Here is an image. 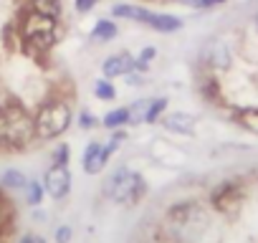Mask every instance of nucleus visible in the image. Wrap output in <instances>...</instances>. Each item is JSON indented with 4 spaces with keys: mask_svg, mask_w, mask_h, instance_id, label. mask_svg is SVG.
<instances>
[{
    "mask_svg": "<svg viewBox=\"0 0 258 243\" xmlns=\"http://www.w3.org/2000/svg\"><path fill=\"white\" fill-rule=\"evenodd\" d=\"M165 225L177 243H200L208 230V213L198 203H175L165 213Z\"/></svg>",
    "mask_w": 258,
    "mask_h": 243,
    "instance_id": "4",
    "label": "nucleus"
},
{
    "mask_svg": "<svg viewBox=\"0 0 258 243\" xmlns=\"http://www.w3.org/2000/svg\"><path fill=\"white\" fill-rule=\"evenodd\" d=\"M160 53H157V48L155 46H142L140 48V53L135 56V71H140V74H150L152 71V64H155V58H157Z\"/></svg>",
    "mask_w": 258,
    "mask_h": 243,
    "instance_id": "18",
    "label": "nucleus"
},
{
    "mask_svg": "<svg viewBox=\"0 0 258 243\" xmlns=\"http://www.w3.org/2000/svg\"><path fill=\"white\" fill-rule=\"evenodd\" d=\"M23 195H26V203L36 208V205L43 203V198H46V188H43L41 180H28L26 188H23Z\"/></svg>",
    "mask_w": 258,
    "mask_h": 243,
    "instance_id": "23",
    "label": "nucleus"
},
{
    "mask_svg": "<svg viewBox=\"0 0 258 243\" xmlns=\"http://www.w3.org/2000/svg\"><path fill=\"white\" fill-rule=\"evenodd\" d=\"M101 76L104 79H126L129 74L135 71V53L132 51H116V53H109L104 61H101Z\"/></svg>",
    "mask_w": 258,
    "mask_h": 243,
    "instance_id": "9",
    "label": "nucleus"
},
{
    "mask_svg": "<svg viewBox=\"0 0 258 243\" xmlns=\"http://www.w3.org/2000/svg\"><path fill=\"white\" fill-rule=\"evenodd\" d=\"M76 125H79L84 132L96 130V127H99V116H96L89 106H81V111H79V116H76Z\"/></svg>",
    "mask_w": 258,
    "mask_h": 243,
    "instance_id": "24",
    "label": "nucleus"
},
{
    "mask_svg": "<svg viewBox=\"0 0 258 243\" xmlns=\"http://www.w3.org/2000/svg\"><path fill=\"white\" fill-rule=\"evenodd\" d=\"M53 238H56V243H71V238H74V228H71V225H58L56 233H53Z\"/></svg>",
    "mask_w": 258,
    "mask_h": 243,
    "instance_id": "28",
    "label": "nucleus"
},
{
    "mask_svg": "<svg viewBox=\"0 0 258 243\" xmlns=\"http://www.w3.org/2000/svg\"><path fill=\"white\" fill-rule=\"evenodd\" d=\"M38 145L33 109L18 96L0 101V150H28Z\"/></svg>",
    "mask_w": 258,
    "mask_h": 243,
    "instance_id": "1",
    "label": "nucleus"
},
{
    "mask_svg": "<svg viewBox=\"0 0 258 243\" xmlns=\"http://www.w3.org/2000/svg\"><path fill=\"white\" fill-rule=\"evenodd\" d=\"M116 36H119V23L109 16V18H99L94 26H91V31H89V41L94 43V46H104V43H111V41H116Z\"/></svg>",
    "mask_w": 258,
    "mask_h": 243,
    "instance_id": "12",
    "label": "nucleus"
},
{
    "mask_svg": "<svg viewBox=\"0 0 258 243\" xmlns=\"http://www.w3.org/2000/svg\"><path fill=\"white\" fill-rule=\"evenodd\" d=\"M16 33H18V46L23 53H28L33 58H43L61 41L63 21L21 8V16L16 18Z\"/></svg>",
    "mask_w": 258,
    "mask_h": 243,
    "instance_id": "2",
    "label": "nucleus"
},
{
    "mask_svg": "<svg viewBox=\"0 0 258 243\" xmlns=\"http://www.w3.org/2000/svg\"><path fill=\"white\" fill-rule=\"evenodd\" d=\"M157 125L165 130V132H170V135H185V137H190V135H195V127H198V116L195 114H190V111H165L162 116H160V122Z\"/></svg>",
    "mask_w": 258,
    "mask_h": 243,
    "instance_id": "10",
    "label": "nucleus"
},
{
    "mask_svg": "<svg viewBox=\"0 0 258 243\" xmlns=\"http://www.w3.org/2000/svg\"><path fill=\"white\" fill-rule=\"evenodd\" d=\"M6 228V205H3V200H0V230Z\"/></svg>",
    "mask_w": 258,
    "mask_h": 243,
    "instance_id": "30",
    "label": "nucleus"
},
{
    "mask_svg": "<svg viewBox=\"0 0 258 243\" xmlns=\"http://www.w3.org/2000/svg\"><path fill=\"white\" fill-rule=\"evenodd\" d=\"M255 28H258V13H255Z\"/></svg>",
    "mask_w": 258,
    "mask_h": 243,
    "instance_id": "32",
    "label": "nucleus"
},
{
    "mask_svg": "<svg viewBox=\"0 0 258 243\" xmlns=\"http://www.w3.org/2000/svg\"><path fill=\"white\" fill-rule=\"evenodd\" d=\"M18 243H46V240H43L41 235H33V233H26V235H23V238H21Z\"/></svg>",
    "mask_w": 258,
    "mask_h": 243,
    "instance_id": "29",
    "label": "nucleus"
},
{
    "mask_svg": "<svg viewBox=\"0 0 258 243\" xmlns=\"http://www.w3.org/2000/svg\"><path fill=\"white\" fill-rule=\"evenodd\" d=\"M235 122H238V125H240L243 130H248V132L258 135V106H245V109H238Z\"/></svg>",
    "mask_w": 258,
    "mask_h": 243,
    "instance_id": "22",
    "label": "nucleus"
},
{
    "mask_svg": "<svg viewBox=\"0 0 258 243\" xmlns=\"http://www.w3.org/2000/svg\"><path fill=\"white\" fill-rule=\"evenodd\" d=\"M142 26L150 28V31H155V33L172 36V33H177V31L185 28V21L180 16H175V13H165V11H152L150 8L147 16H145V21H142Z\"/></svg>",
    "mask_w": 258,
    "mask_h": 243,
    "instance_id": "11",
    "label": "nucleus"
},
{
    "mask_svg": "<svg viewBox=\"0 0 258 243\" xmlns=\"http://www.w3.org/2000/svg\"><path fill=\"white\" fill-rule=\"evenodd\" d=\"M69 162H71V147H69L66 142L56 145L53 152H51V165H63V167H69Z\"/></svg>",
    "mask_w": 258,
    "mask_h": 243,
    "instance_id": "25",
    "label": "nucleus"
},
{
    "mask_svg": "<svg viewBox=\"0 0 258 243\" xmlns=\"http://www.w3.org/2000/svg\"><path fill=\"white\" fill-rule=\"evenodd\" d=\"M150 99L152 96H140L129 104V127H142L145 125V114H147V106H150Z\"/></svg>",
    "mask_w": 258,
    "mask_h": 243,
    "instance_id": "17",
    "label": "nucleus"
},
{
    "mask_svg": "<svg viewBox=\"0 0 258 243\" xmlns=\"http://www.w3.org/2000/svg\"><path fill=\"white\" fill-rule=\"evenodd\" d=\"M99 125H101L106 132L129 127V106H114V109H109L106 114H101Z\"/></svg>",
    "mask_w": 258,
    "mask_h": 243,
    "instance_id": "16",
    "label": "nucleus"
},
{
    "mask_svg": "<svg viewBox=\"0 0 258 243\" xmlns=\"http://www.w3.org/2000/svg\"><path fill=\"white\" fill-rule=\"evenodd\" d=\"M167 104H170L167 96H152L150 106H147V114H145V125H157L160 116L167 111Z\"/></svg>",
    "mask_w": 258,
    "mask_h": 243,
    "instance_id": "20",
    "label": "nucleus"
},
{
    "mask_svg": "<svg viewBox=\"0 0 258 243\" xmlns=\"http://www.w3.org/2000/svg\"><path fill=\"white\" fill-rule=\"evenodd\" d=\"M91 94H94L99 101H116V86H114L111 79H104V76L91 84Z\"/></svg>",
    "mask_w": 258,
    "mask_h": 243,
    "instance_id": "19",
    "label": "nucleus"
},
{
    "mask_svg": "<svg viewBox=\"0 0 258 243\" xmlns=\"http://www.w3.org/2000/svg\"><path fill=\"white\" fill-rule=\"evenodd\" d=\"M33 116H36L38 142L58 140L74 125V101L69 96L58 94V91H51L36 104Z\"/></svg>",
    "mask_w": 258,
    "mask_h": 243,
    "instance_id": "3",
    "label": "nucleus"
},
{
    "mask_svg": "<svg viewBox=\"0 0 258 243\" xmlns=\"http://www.w3.org/2000/svg\"><path fill=\"white\" fill-rule=\"evenodd\" d=\"M43 188L51 200H63L71 193V172L63 165H51L43 175Z\"/></svg>",
    "mask_w": 258,
    "mask_h": 243,
    "instance_id": "8",
    "label": "nucleus"
},
{
    "mask_svg": "<svg viewBox=\"0 0 258 243\" xmlns=\"http://www.w3.org/2000/svg\"><path fill=\"white\" fill-rule=\"evenodd\" d=\"M145 190H147L145 177H142L137 170L126 167V165H119V167L109 175V180H106V185H104L106 198L114 200V203H119V205H126V208L137 205V203L145 198Z\"/></svg>",
    "mask_w": 258,
    "mask_h": 243,
    "instance_id": "5",
    "label": "nucleus"
},
{
    "mask_svg": "<svg viewBox=\"0 0 258 243\" xmlns=\"http://www.w3.org/2000/svg\"><path fill=\"white\" fill-rule=\"evenodd\" d=\"M177 3H190V0H177Z\"/></svg>",
    "mask_w": 258,
    "mask_h": 243,
    "instance_id": "31",
    "label": "nucleus"
},
{
    "mask_svg": "<svg viewBox=\"0 0 258 243\" xmlns=\"http://www.w3.org/2000/svg\"><path fill=\"white\" fill-rule=\"evenodd\" d=\"M99 3H101V0H74V11H76L79 16H89Z\"/></svg>",
    "mask_w": 258,
    "mask_h": 243,
    "instance_id": "27",
    "label": "nucleus"
},
{
    "mask_svg": "<svg viewBox=\"0 0 258 243\" xmlns=\"http://www.w3.org/2000/svg\"><path fill=\"white\" fill-rule=\"evenodd\" d=\"M111 150L106 142H99V140H91L86 147H84V155H81V167L86 175H101V170L109 165L111 160Z\"/></svg>",
    "mask_w": 258,
    "mask_h": 243,
    "instance_id": "7",
    "label": "nucleus"
},
{
    "mask_svg": "<svg viewBox=\"0 0 258 243\" xmlns=\"http://www.w3.org/2000/svg\"><path fill=\"white\" fill-rule=\"evenodd\" d=\"M233 64V51L225 41L220 38H210L203 48H200V66L213 71V74H220V71H228Z\"/></svg>",
    "mask_w": 258,
    "mask_h": 243,
    "instance_id": "6",
    "label": "nucleus"
},
{
    "mask_svg": "<svg viewBox=\"0 0 258 243\" xmlns=\"http://www.w3.org/2000/svg\"><path fill=\"white\" fill-rule=\"evenodd\" d=\"M147 11H150V6H142V3H114L111 6V18L114 21H129V23H140L142 26V21H145V16H147Z\"/></svg>",
    "mask_w": 258,
    "mask_h": 243,
    "instance_id": "13",
    "label": "nucleus"
},
{
    "mask_svg": "<svg viewBox=\"0 0 258 243\" xmlns=\"http://www.w3.org/2000/svg\"><path fill=\"white\" fill-rule=\"evenodd\" d=\"M26 183H28V175L23 170H16V167H11V170H6L3 175H0V185L8 188V190H23Z\"/></svg>",
    "mask_w": 258,
    "mask_h": 243,
    "instance_id": "21",
    "label": "nucleus"
},
{
    "mask_svg": "<svg viewBox=\"0 0 258 243\" xmlns=\"http://www.w3.org/2000/svg\"><path fill=\"white\" fill-rule=\"evenodd\" d=\"M238 203H240V188L233 183H225L213 193V205L218 210H233Z\"/></svg>",
    "mask_w": 258,
    "mask_h": 243,
    "instance_id": "14",
    "label": "nucleus"
},
{
    "mask_svg": "<svg viewBox=\"0 0 258 243\" xmlns=\"http://www.w3.org/2000/svg\"><path fill=\"white\" fill-rule=\"evenodd\" d=\"M225 3H228V0H190L187 6H192L195 11H215V8H220Z\"/></svg>",
    "mask_w": 258,
    "mask_h": 243,
    "instance_id": "26",
    "label": "nucleus"
},
{
    "mask_svg": "<svg viewBox=\"0 0 258 243\" xmlns=\"http://www.w3.org/2000/svg\"><path fill=\"white\" fill-rule=\"evenodd\" d=\"M21 3H23L21 8H28L33 13L63 21V0H21Z\"/></svg>",
    "mask_w": 258,
    "mask_h": 243,
    "instance_id": "15",
    "label": "nucleus"
}]
</instances>
